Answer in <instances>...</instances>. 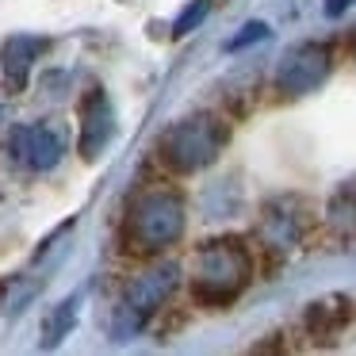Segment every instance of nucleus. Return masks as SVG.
Returning <instances> with one entry per match:
<instances>
[{
	"label": "nucleus",
	"instance_id": "obj_1",
	"mask_svg": "<svg viewBox=\"0 0 356 356\" xmlns=\"http://www.w3.org/2000/svg\"><path fill=\"white\" fill-rule=\"evenodd\" d=\"M253 280V257L238 238H215L195 249L188 264V284L203 307H226Z\"/></svg>",
	"mask_w": 356,
	"mask_h": 356
},
{
	"label": "nucleus",
	"instance_id": "obj_2",
	"mask_svg": "<svg viewBox=\"0 0 356 356\" xmlns=\"http://www.w3.org/2000/svg\"><path fill=\"white\" fill-rule=\"evenodd\" d=\"M188 211L180 192L172 188H149V192L134 195L123 218V241L134 253H161V249L177 245L184 234Z\"/></svg>",
	"mask_w": 356,
	"mask_h": 356
},
{
	"label": "nucleus",
	"instance_id": "obj_3",
	"mask_svg": "<svg viewBox=\"0 0 356 356\" xmlns=\"http://www.w3.org/2000/svg\"><path fill=\"white\" fill-rule=\"evenodd\" d=\"M230 142V127L211 111H195V115L172 123L157 142V154L172 172H200L218 161V154Z\"/></svg>",
	"mask_w": 356,
	"mask_h": 356
},
{
	"label": "nucleus",
	"instance_id": "obj_4",
	"mask_svg": "<svg viewBox=\"0 0 356 356\" xmlns=\"http://www.w3.org/2000/svg\"><path fill=\"white\" fill-rule=\"evenodd\" d=\"M180 276H184V272H180L177 261H157V264H149V268H142L123 291V307H119V314H115V337L138 333L142 325L177 295Z\"/></svg>",
	"mask_w": 356,
	"mask_h": 356
},
{
	"label": "nucleus",
	"instance_id": "obj_5",
	"mask_svg": "<svg viewBox=\"0 0 356 356\" xmlns=\"http://www.w3.org/2000/svg\"><path fill=\"white\" fill-rule=\"evenodd\" d=\"M333 73V50L325 42H299L291 47L276 65V92L295 100V96L314 92L318 85H325V77Z\"/></svg>",
	"mask_w": 356,
	"mask_h": 356
},
{
	"label": "nucleus",
	"instance_id": "obj_6",
	"mask_svg": "<svg viewBox=\"0 0 356 356\" xmlns=\"http://www.w3.org/2000/svg\"><path fill=\"white\" fill-rule=\"evenodd\" d=\"M302 234H307V203L295 200V195H280V200L264 203L261 222H257V238L268 253L284 257L291 249L302 245Z\"/></svg>",
	"mask_w": 356,
	"mask_h": 356
},
{
	"label": "nucleus",
	"instance_id": "obj_7",
	"mask_svg": "<svg viewBox=\"0 0 356 356\" xmlns=\"http://www.w3.org/2000/svg\"><path fill=\"white\" fill-rule=\"evenodd\" d=\"M12 154H16V161L27 165V169L47 172L62 161L65 138H62V131H54V127H47V123L16 127V131H12Z\"/></svg>",
	"mask_w": 356,
	"mask_h": 356
},
{
	"label": "nucleus",
	"instance_id": "obj_8",
	"mask_svg": "<svg viewBox=\"0 0 356 356\" xmlns=\"http://www.w3.org/2000/svg\"><path fill=\"white\" fill-rule=\"evenodd\" d=\"M115 138V111H111V100L104 88H92V92L81 100V157L85 161H96L104 149Z\"/></svg>",
	"mask_w": 356,
	"mask_h": 356
},
{
	"label": "nucleus",
	"instance_id": "obj_9",
	"mask_svg": "<svg viewBox=\"0 0 356 356\" xmlns=\"http://www.w3.org/2000/svg\"><path fill=\"white\" fill-rule=\"evenodd\" d=\"M47 50V42L42 39H27V35H16V39L4 42V50H0V65H4V77H8L12 88H19L27 81V73H31L35 58Z\"/></svg>",
	"mask_w": 356,
	"mask_h": 356
},
{
	"label": "nucleus",
	"instance_id": "obj_10",
	"mask_svg": "<svg viewBox=\"0 0 356 356\" xmlns=\"http://www.w3.org/2000/svg\"><path fill=\"white\" fill-rule=\"evenodd\" d=\"M348 322V302L345 299H322L307 310V330L314 337H333Z\"/></svg>",
	"mask_w": 356,
	"mask_h": 356
},
{
	"label": "nucleus",
	"instance_id": "obj_11",
	"mask_svg": "<svg viewBox=\"0 0 356 356\" xmlns=\"http://www.w3.org/2000/svg\"><path fill=\"white\" fill-rule=\"evenodd\" d=\"M330 218L341 234H356V188H345V192L330 203Z\"/></svg>",
	"mask_w": 356,
	"mask_h": 356
},
{
	"label": "nucleus",
	"instance_id": "obj_12",
	"mask_svg": "<svg viewBox=\"0 0 356 356\" xmlns=\"http://www.w3.org/2000/svg\"><path fill=\"white\" fill-rule=\"evenodd\" d=\"M73 314H77L73 299L62 302V314H50L47 325H42V345H54V341H62L65 333H70V325H73Z\"/></svg>",
	"mask_w": 356,
	"mask_h": 356
},
{
	"label": "nucleus",
	"instance_id": "obj_13",
	"mask_svg": "<svg viewBox=\"0 0 356 356\" xmlns=\"http://www.w3.org/2000/svg\"><path fill=\"white\" fill-rule=\"evenodd\" d=\"M207 12H211V0H195L192 8H188L184 16L177 19V27H172V31H177V35H188L192 27H200V24H203V16H207Z\"/></svg>",
	"mask_w": 356,
	"mask_h": 356
},
{
	"label": "nucleus",
	"instance_id": "obj_14",
	"mask_svg": "<svg viewBox=\"0 0 356 356\" xmlns=\"http://www.w3.org/2000/svg\"><path fill=\"white\" fill-rule=\"evenodd\" d=\"M264 35H268V27H264V24H249L245 31H241L238 39L230 42V50H241V47H249V42H261Z\"/></svg>",
	"mask_w": 356,
	"mask_h": 356
},
{
	"label": "nucleus",
	"instance_id": "obj_15",
	"mask_svg": "<svg viewBox=\"0 0 356 356\" xmlns=\"http://www.w3.org/2000/svg\"><path fill=\"white\" fill-rule=\"evenodd\" d=\"M348 4H353V0H330V4H325V12H330V16H341Z\"/></svg>",
	"mask_w": 356,
	"mask_h": 356
}]
</instances>
